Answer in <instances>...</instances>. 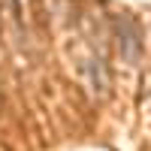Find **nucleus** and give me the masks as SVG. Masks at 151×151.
Segmentation results:
<instances>
[{
  "label": "nucleus",
  "instance_id": "nucleus-1",
  "mask_svg": "<svg viewBox=\"0 0 151 151\" xmlns=\"http://www.w3.org/2000/svg\"><path fill=\"white\" fill-rule=\"evenodd\" d=\"M115 27H118V45H121V52L127 55L130 60H136V58H139V30H136V24L130 18H118Z\"/></svg>",
  "mask_w": 151,
  "mask_h": 151
}]
</instances>
